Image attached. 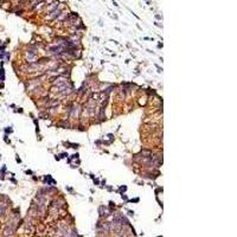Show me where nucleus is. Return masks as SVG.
<instances>
[{"mask_svg":"<svg viewBox=\"0 0 237 237\" xmlns=\"http://www.w3.org/2000/svg\"><path fill=\"white\" fill-rule=\"evenodd\" d=\"M61 8H62V5H61V6H57V8H56V10H54V11L51 12V13H50V14H49V16L46 17L45 19H46V20H52V19H56V18H57V17L59 16V13L62 12V11H61Z\"/></svg>","mask_w":237,"mask_h":237,"instance_id":"1","label":"nucleus"},{"mask_svg":"<svg viewBox=\"0 0 237 237\" xmlns=\"http://www.w3.org/2000/svg\"><path fill=\"white\" fill-rule=\"evenodd\" d=\"M57 6H58V1H54L52 4H50L49 6L45 7L44 12H52L54 10H56V7H57Z\"/></svg>","mask_w":237,"mask_h":237,"instance_id":"2","label":"nucleus"},{"mask_svg":"<svg viewBox=\"0 0 237 237\" xmlns=\"http://www.w3.org/2000/svg\"><path fill=\"white\" fill-rule=\"evenodd\" d=\"M68 16H69V13H68L66 11L61 12V13H59V16L56 18V20H63V19H65V18H66Z\"/></svg>","mask_w":237,"mask_h":237,"instance_id":"3","label":"nucleus"}]
</instances>
